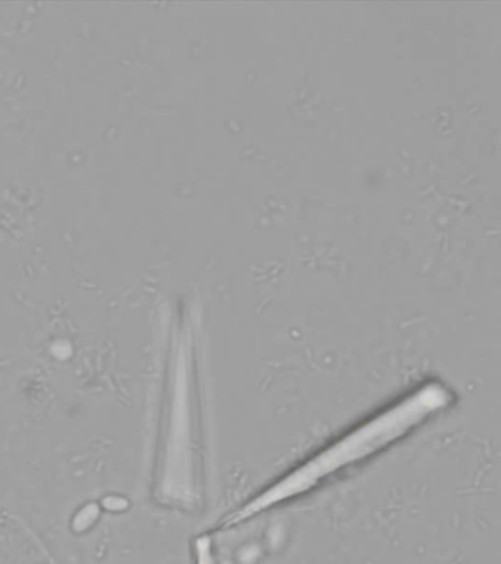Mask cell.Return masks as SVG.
<instances>
[{
	"mask_svg": "<svg viewBox=\"0 0 501 564\" xmlns=\"http://www.w3.org/2000/svg\"><path fill=\"white\" fill-rule=\"evenodd\" d=\"M197 564H214L213 545L209 538H200L196 544Z\"/></svg>",
	"mask_w": 501,
	"mask_h": 564,
	"instance_id": "obj_2",
	"label": "cell"
},
{
	"mask_svg": "<svg viewBox=\"0 0 501 564\" xmlns=\"http://www.w3.org/2000/svg\"><path fill=\"white\" fill-rule=\"evenodd\" d=\"M450 403L451 394L446 387L438 382L425 383L397 403L390 405L384 412L360 423L349 434L320 449L309 460L276 480L272 487L266 488L253 500L246 502L241 509L228 516L221 527H236L276 505H283L285 501L309 492L320 484V480L328 479L337 471L356 465L363 458L381 452L386 445L403 438L426 419L439 413V410L446 409Z\"/></svg>",
	"mask_w": 501,
	"mask_h": 564,
	"instance_id": "obj_1",
	"label": "cell"
}]
</instances>
